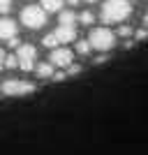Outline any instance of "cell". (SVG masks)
Returning a JSON list of instances; mask_svg holds the SVG:
<instances>
[{
	"mask_svg": "<svg viewBox=\"0 0 148 155\" xmlns=\"http://www.w3.org/2000/svg\"><path fill=\"white\" fill-rule=\"evenodd\" d=\"M65 0H42V9L44 12H63Z\"/></svg>",
	"mask_w": 148,
	"mask_h": 155,
	"instance_id": "obj_9",
	"label": "cell"
},
{
	"mask_svg": "<svg viewBox=\"0 0 148 155\" xmlns=\"http://www.w3.org/2000/svg\"><path fill=\"white\" fill-rule=\"evenodd\" d=\"M67 2H70V5H77V2H79V0H67Z\"/></svg>",
	"mask_w": 148,
	"mask_h": 155,
	"instance_id": "obj_25",
	"label": "cell"
},
{
	"mask_svg": "<svg viewBox=\"0 0 148 155\" xmlns=\"http://www.w3.org/2000/svg\"><path fill=\"white\" fill-rule=\"evenodd\" d=\"M53 79H56V81H63L65 74H63V72H53Z\"/></svg>",
	"mask_w": 148,
	"mask_h": 155,
	"instance_id": "obj_21",
	"label": "cell"
},
{
	"mask_svg": "<svg viewBox=\"0 0 148 155\" xmlns=\"http://www.w3.org/2000/svg\"><path fill=\"white\" fill-rule=\"evenodd\" d=\"M2 93L12 97L30 95V93H35V84L23 81V79H7V81H2Z\"/></svg>",
	"mask_w": 148,
	"mask_h": 155,
	"instance_id": "obj_4",
	"label": "cell"
},
{
	"mask_svg": "<svg viewBox=\"0 0 148 155\" xmlns=\"http://www.w3.org/2000/svg\"><path fill=\"white\" fill-rule=\"evenodd\" d=\"M72 60H74V53L70 49H53L51 56H49V63L53 67H70Z\"/></svg>",
	"mask_w": 148,
	"mask_h": 155,
	"instance_id": "obj_6",
	"label": "cell"
},
{
	"mask_svg": "<svg viewBox=\"0 0 148 155\" xmlns=\"http://www.w3.org/2000/svg\"><path fill=\"white\" fill-rule=\"evenodd\" d=\"M35 72H37V77H42V79L53 77V65L51 63H37L35 65Z\"/></svg>",
	"mask_w": 148,
	"mask_h": 155,
	"instance_id": "obj_10",
	"label": "cell"
},
{
	"mask_svg": "<svg viewBox=\"0 0 148 155\" xmlns=\"http://www.w3.org/2000/svg\"><path fill=\"white\" fill-rule=\"evenodd\" d=\"M16 30H19V28H16V21L7 19V16L0 19V39H7V42H9L12 37H16Z\"/></svg>",
	"mask_w": 148,
	"mask_h": 155,
	"instance_id": "obj_7",
	"label": "cell"
},
{
	"mask_svg": "<svg viewBox=\"0 0 148 155\" xmlns=\"http://www.w3.org/2000/svg\"><path fill=\"white\" fill-rule=\"evenodd\" d=\"M74 21H77V16H74V12H70V9H63V12H60V26L74 28Z\"/></svg>",
	"mask_w": 148,
	"mask_h": 155,
	"instance_id": "obj_11",
	"label": "cell"
},
{
	"mask_svg": "<svg viewBox=\"0 0 148 155\" xmlns=\"http://www.w3.org/2000/svg\"><path fill=\"white\" fill-rule=\"evenodd\" d=\"M42 44H44V46H49V49H51V51H53L58 42H56V37H53V32H51V35H46V37L42 39Z\"/></svg>",
	"mask_w": 148,
	"mask_h": 155,
	"instance_id": "obj_14",
	"label": "cell"
},
{
	"mask_svg": "<svg viewBox=\"0 0 148 155\" xmlns=\"http://www.w3.org/2000/svg\"><path fill=\"white\" fill-rule=\"evenodd\" d=\"M143 26H146V30H148V12H146V16H143Z\"/></svg>",
	"mask_w": 148,
	"mask_h": 155,
	"instance_id": "obj_24",
	"label": "cell"
},
{
	"mask_svg": "<svg viewBox=\"0 0 148 155\" xmlns=\"http://www.w3.org/2000/svg\"><path fill=\"white\" fill-rule=\"evenodd\" d=\"M5 67H19V60H16V56H5Z\"/></svg>",
	"mask_w": 148,
	"mask_h": 155,
	"instance_id": "obj_15",
	"label": "cell"
},
{
	"mask_svg": "<svg viewBox=\"0 0 148 155\" xmlns=\"http://www.w3.org/2000/svg\"><path fill=\"white\" fill-rule=\"evenodd\" d=\"M95 63H97V65H102V63H107V56H97V58H95Z\"/></svg>",
	"mask_w": 148,
	"mask_h": 155,
	"instance_id": "obj_22",
	"label": "cell"
},
{
	"mask_svg": "<svg viewBox=\"0 0 148 155\" xmlns=\"http://www.w3.org/2000/svg\"><path fill=\"white\" fill-rule=\"evenodd\" d=\"M53 37H56L58 44H67V42H72V39L77 37V30H74V28H67V26H58L53 30Z\"/></svg>",
	"mask_w": 148,
	"mask_h": 155,
	"instance_id": "obj_8",
	"label": "cell"
},
{
	"mask_svg": "<svg viewBox=\"0 0 148 155\" xmlns=\"http://www.w3.org/2000/svg\"><path fill=\"white\" fill-rule=\"evenodd\" d=\"M2 65H5V53L0 51V67H2Z\"/></svg>",
	"mask_w": 148,
	"mask_h": 155,
	"instance_id": "obj_23",
	"label": "cell"
},
{
	"mask_svg": "<svg viewBox=\"0 0 148 155\" xmlns=\"http://www.w3.org/2000/svg\"><path fill=\"white\" fill-rule=\"evenodd\" d=\"M9 9H12V0H0V12L7 14Z\"/></svg>",
	"mask_w": 148,
	"mask_h": 155,
	"instance_id": "obj_16",
	"label": "cell"
},
{
	"mask_svg": "<svg viewBox=\"0 0 148 155\" xmlns=\"http://www.w3.org/2000/svg\"><path fill=\"white\" fill-rule=\"evenodd\" d=\"M16 60H19V67L23 72L35 70V60H37V49L32 44H21L19 51H16Z\"/></svg>",
	"mask_w": 148,
	"mask_h": 155,
	"instance_id": "obj_5",
	"label": "cell"
},
{
	"mask_svg": "<svg viewBox=\"0 0 148 155\" xmlns=\"http://www.w3.org/2000/svg\"><path fill=\"white\" fill-rule=\"evenodd\" d=\"M21 23L28 26L30 30H37V28H42L46 23V12L37 5H28V7H23V12H21Z\"/></svg>",
	"mask_w": 148,
	"mask_h": 155,
	"instance_id": "obj_3",
	"label": "cell"
},
{
	"mask_svg": "<svg viewBox=\"0 0 148 155\" xmlns=\"http://www.w3.org/2000/svg\"><path fill=\"white\" fill-rule=\"evenodd\" d=\"M118 35L127 37V35H132V28H130V26H120V28H118Z\"/></svg>",
	"mask_w": 148,
	"mask_h": 155,
	"instance_id": "obj_17",
	"label": "cell"
},
{
	"mask_svg": "<svg viewBox=\"0 0 148 155\" xmlns=\"http://www.w3.org/2000/svg\"><path fill=\"white\" fill-rule=\"evenodd\" d=\"M19 44H21V42H19L16 37H12V39H9V46H12V49H19Z\"/></svg>",
	"mask_w": 148,
	"mask_h": 155,
	"instance_id": "obj_19",
	"label": "cell"
},
{
	"mask_svg": "<svg viewBox=\"0 0 148 155\" xmlns=\"http://www.w3.org/2000/svg\"><path fill=\"white\" fill-rule=\"evenodd\" d=\"M132 14L127 0H104L102 5V21L104 23H120Z\"/></svg>",
	"mask_w": 148,
	"mask_h": 155,
	"instance_id": "obj_1",
	"label": "cell"
},
{
	"mask_svg": "<svg viewBox=\"0 0 148 155\" xmlns=\"http://www.w3.org/2000/svg\"><path fill=\"white\" fill-rule=\"evenodd\" d=\"M79 19H81V23H84V26H93L95 16H93V12H84L81 16H79Z\"/></svg>",
	"mask_w": 148,
	"mask_h": 155,
	"instance_id": "obj_13",
	"label": "cell"
},
{
	"mask_svg": "<svg viewBox=\"0 0 148 155\" xmlns=\"http://www.w3.org/2000/svg\"><path fill=\"white\" fill-rule=\"evenodd\" d=\"M86 2H95V0H86Z\"/></svg>",
	"mask_w": 148,
	"mask_h": 155,
	"instance_id": "obj_26",
	"label": "cell"
},
{
	"mask_svg": "<svg viewBox=\"0 0 148 155\" xmlns=\"http://www.w3.org/2000/svg\"><path fill=\"white\" fill-rule=\"evenodd\" d=\"M136 37H139V39H143V37H148V30H146V28H141V30L136 32Z\"/></svg>",
	"mask_w": 148,
	"mask_h": 155,
	"instance_id": "obj_20",
	"label": "cell"
},
{
	"mask_svg": "<svg viewBox=\"0 0 148 155\" xmlns=\"http://www.w3.org/2000/svg\"><path fill=\"white\" fill-rule=\"evenodd\" d=\"M67 72H70V74H79V72H81V67H79V65H74V63H72L70 67H67Z\"/></svg>",
	"mask_w": 148,
	"mask_h": 155,
	"instance_id": "obj_18",
	"label": "cell"
},
{
	"mask_svg": "<svg viewBox=\"0 0 148 155\" xmlns=\"http://www.w3.org/2000/svg\"><path fill=\"white\" fill-rule=\"evenodd\" d=\"M93 49H90V44H88V39H79L77 42V53H81V56H86V53H90Z\"/></svg>",
	"mask_w": 148,
	"mask_h": 155,
	"instance_id": "obj_12",
	"label": "cell"
},
{
	"mask_svg": "<svg viewBox=\"0 0 148 155\" xmlns=\"http://www.w3.org/2000/svg\"><path fill=\"white\" fill-rule=\"evenodd\" d=\"M88 44H90V49H95V51L107 53L116 46V35H113L109 28H95V30H90Z\"/></svg>",
	"mask_w": 148,
	"mask_h": 155,
	"instance_id": "obj_2",
	"label": "cell"
}]
</instances>
